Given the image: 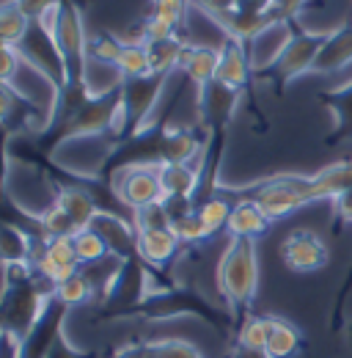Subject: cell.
Masks as SVG:
<instances>
[{
  "label": "cell",
  "mask_w": 352,
  "mask_h": 358,
  "mask_svg": "<svg viewBox=\"0 0 352 358\" xmlns=\"http://www.w3.org/2000/svg\"><path fill=\"white\" fill-rule=\"evenodd\" d=\"M184 47L187 45H184L179 36L160 39V42H146L149 61H152V72H157V75H171L174 69H179V66H182Z\"/></svg>",
  "instance_id": "22"
},
{
  "label": "cell",
  "mask_w": 352,
  "mask_h": 358,
  "mask_svg": "<svg viewBox=\"0 0 352 358\" xmlns=\"http://www.w3.org/2000/svg\"><path fill=\"white\" fill-rule=\"evenodd\" d=\"M72 243H75V254H78V259H80L83 268H91V265H96V262H102V259L110 257V248H108L105 237L99 231H94L91 226L80 229L72 237Z\"/></svg>",
  "instance_id": "24"
},
{
  "label": "cell",
  "mask_w": 352,
  "mask_h": 358,
  "mask_svg": "<svg viewBox=\"0 0 352 358\" xmlns=\"http://www.w3.org/2000/svg\"><path fill=\"white\" fill-rule=\"evenodd\" d=\"M91 292H94V284L88 281V275L80 273V270L75 275H69L66 281L52 287V298L61 306H80V303H86L88 298H91Z\"/></svg>",
  "instance_id": "25"
},
{
  "label": "cell",
  "mask_w": 352,
  "mask_h": 358,
  "mask_svg": "<svg viewBox=\"0 0 352 358\" xmlns=\"http://www.w3.org/2000/svg\"><path fill=\"white\" fill-rule=\"evenodd\" d=\"M254 69H251V58H248V47L237 39H226L220 47V64H218V75H215V83H220L223 89L240 91L248 86Z\"/></svg>",
  "instance_id": "11"
},
{
  "label": "cell",
  "mask_w": 352,
  "mask_h": 358,
  "mask_svg": "<svg viewBox=\"0 0 352 358\" xmlns=\"http://www.w3.org/2000/svg\"><path fill=\"white\" fill-rule=\"evenodd\" d=\"M17 3H20V8H22L31 20H44V17H50V14L58 8L61 0H17Z\"/></svg>",
  "instance_id": "35"
},
{
  "label": "cell",
  "mask_w": 352,
  "mask_h": 358,
  "mask_svg": "<svg viewBox=\"0 0 352 358\" xmlns=\"http://www.w3.org/2000/svg\"><path fill=\"white\" fill-rule=\"evenodd\" d=\"M179 248V237L171 231V226H143L138 229V243H135V254L152 265V268H163L176 257Z\"/></svg>",
  "instance_id": "10"
},
{
  "label": "cell",
  "mask_w": 352,
  "mask_h": 358,
  "mask_svg": "<svg viewBox=\"0 0 352 358\" xmlns=\"http://www.w3.org/2000/svg\"><path fill=\"white\" fill-rule=\"evenodd\" d=\"M36 270L39 275L47 278L52 287L66 281L69 275H75L80 268V259L75 254V243L72 237H47L42 245V251L36 254Z\"/></svg>",
  "instance_id": "9"
},
{
  "label": "cell",
  "mask_w": 352,
  "mask_h": 358,
  "mask_svg": "<svg viewBox=\"0 0 352 358\" xmlns=\"http://www.w3.org/2000/svg\"><path fill=\"white\" fill-rule=\"evenodd\" d=\"M168 226H171V231L179 237V243H201V240L212 237V234L207 231L204 221L198 218V213H193V210H187V213H182V215H174V218L168 221Z\"/></svg>",
  "instance_id": "29"
},
{
  "label": "cell",
  "mask_w": 352,
  "mask_h": 358,
  "mask_svg": "<svg viewBox=\"0 0 352 358\" xmlns=\"http://www.w3.org/2000/svg\"><path fill=\"white\" fill-rule=\"evenodd\" d=\"M306 179L308 177H298V174L267 179V182H262V185L254 190V201L262 207V213L270 221L286 218V215H292L295 210H300L303 204H308Z\"/></svg>",
  "instance_id": "5"
},
{
  "label": "cell",
  "mask_w": 352,
  "mask_h": 358,
  "mask_svg": "<svg viewBox=\"0 0 352 358\" xmlns=\"http://www.w3.org/2000/svg\"><path fill=\"white\" fill-rule=\"evenodd\" d=\"M264 353L270 358H295L300 353V331L281 317H270V336Z\"/></svg>",
  "instance_id": "19"
},
{
  "label": "cell",
  "mask_w": 352,
  "mask_h": 358,
  "mask_svg": "<svg viewBox=\"0 0 352 358\" xmlns=\"http://www.w3.org/2000/svg\"><path fill=\"white\" fill-rule=\"evenodd\" d=\"M218 64H220V47L210 45H187L184 47V55H182V72L196 83L198 94L204 89H210L215 83V75H218Z\"/></svg>",
  "instance_id": "14"
},
{
  "label": "cell",
  "mask_w": 352,
  "mask_h": 358,
  "mask_svg": "<svg viewBox=\"0 0 352 358\" xmlns=\"http://www.w3.org/2000/svg\"><path fill=\"white\" fill-rule=\"evenodd\" d=\"M143 358H201V353L193 342L179 339V336H168V339L149 342L143 348Z\"/></svg>",
  "instance_id": "27"
},
{
  "label": "cell",
  "mask_w": 352,
  "mask_h": 358,
  "mask_svg": "<svg viewBox=\"0 0 352 358\" xmlns=\"http://www.w3.org/2000/svg\"><path fill=\"white\" fill-rule=\"evenodd\" d=\"M91 229L99 231L110 248V254L122 257V259H130V254H135V243H138V229L130 226L124 218L113 215V213H105L99 210L96 218L91 221Z\"/></svg>",
  "instance_id": "15"
},
{
  "label": "cell",
  "mask_w": 352,
  "mask_h": 358,
  "mask_svg": "<svg viewBox=\"0 0 352 358\" xmlns=\"http://www.w3.org/2000/svg\"><path fill=\"white\" fill-rule=\"evenodd\" d=\"M187 11H190V0H154L152 3V17L171 28H182L187 22Z\"/></svg>",
  "instance_id": "32"
},
{
  "label": "cell",
  "mask_w": 352,
  "mask_h": 358,
  "mask_svg": "<svg viewBox=\"0 0 352 358\" xmlns=\"http://www.w3.org/2000/svg\"><path fill=\"white\" fill-rule=\"evenodd\" d=\"M122 47H124L122 39L108 36V34H99V36H91V39H88V55L102 58V61H113V64H116L119 55H122Z\"/></svg>",
  "instance_id": "33"
},
{
  "label": "cell",
  "mask_w": 352,
  "mask_h": 358,
  "mask_svg": "<svg viewBox=\"0 0 352 358\" xmlns=\"http://www.w3.org/2000/svg\"><path fill=\"white\" fill-rule=\"evenodd\" d=\"M352 64V20L333 28L314 61V75H333Z\"/></svg>",
  "instance_id": "12"
},
{
  "label": "cell",
  "mask_w": 352,
  "mask_h": 358,
  "mask_svg": "<svg viewBox=\"0 0 352 358\" xmlns=\"http://www.w3.org/2000/svg\"><path fill=\"white\" fill-rule=\"evenodd\" d=\"M295 20H272L248 42V58L254 72H272V66L281 61L284 50L295 39Z\"/></svg>",
  "instance_id": "7"
},
{
  "label": "cell",
  "mask_w": 352,
  "mask_h": 358,
  "mask_svg": "<svg viewBox=\"0 0 352 358\" xmlns=\"http://www.w3.org/2000/svg\"><path fill=\"white\" fill-rule=\"evenodd\" d=\"M308 0H272L270 17L272 20H298L306 11Z\"/></svg>",
  "instance_id": "34"
},
{
  "label": "cell",
  "mask_w": 352,
  "mask_h": 358,
  "mask_svg": "<svg viewBox=\"0 0 352 358\" xmlns=\"http://www.w3.org/2000/svg\"><path fill=\"white\" fill-rule=\"evenodd\" d=\"M110 187L116 193V199L122 204H127L132 213L154 207V204H166V187L160 179V160H138V163H127L122 166L113 179Z\"/></svg>",
  "instance_id": "3"
},
{
  "label": "cell",
  "mask_w": 352,
  "mask_h": 358,
  "mask_svg": "<svg viewBox=\"0 0 352 358\" xmlns=\"http://www.w3.org/2000/svg\"><path fill=\"white\" fill-rule=\"evenodd\" d=\"M242 8H251V11H270L272 0H240Z\"/></svg>",
  "instance_id": "37"
},
{
  "label": "cell",
  "mask_w": 352,
  "mask_h": 358,
  "mask_svg": "<svg viewBox=\"0 0 352 358\" xmlns=\"http://www.w3.org/2000/svg\"><path fill=\"white\" fill-rule=\"evenodd\" d=\"M52 36H55V45L58 52L66 64V75H69V86L66 89H83L80 80H83V66H86L88 58V31L83 25V14L78 8L75 0H61L58 8L44 17Z\"/></svg>",
  "instance_id": "2"
},
{
  "label": "cell",
  "mask_w": 352,
  "mask_h": 358,
  "mask_svg": "<svg viewBox=\"0 0 352 358\" xmlns=\"http://www.w3.org/2000/svg\"><path fill=\"white\" fill-rule=\"evenodd\" d=\"M281 259L295 273H314V270H322L328 265L330 251L319 234H314L308 229H298L281 243Z\"/></svg>",
  "instance_id": "8"
},
{
  "label": "cell",
  "mask_w": 352,
  "mask_h": 358,
  "mask_svg": "<svg viewBox=\"0 0 352 358\" xmlns=\"http://www.w3.org/2000/svg\"><path fill=\"white\" fill-rule=\"evenodd\" d=\"M328 34L330 31H298L295 39L289 42V47L284 50L281 61L272 66V75L281 83H292L295 78L311 72L319 50H322L325 39H328Z\"/></svg>",
  "instance_id": "6"
},
{
  "label": "cell",
  "mask_w": 352,
  "mask_h": 358,
  "mask_svg": "<svg viewBox=\"0 0 352 358\" xmlns=\"http://www.w3.org/2000/svg\"><path fill=\"white\" fill-rule=\"evenodd\" d=\"M119 69L124 72V78H143V75H152V61H149V50L140 42H124L122 47V55H119Z\"/></svg>",
  "instance_id": "26"
},
{
  "label": "cell",
  "mask_w": 352,
  "mask_h": 358,
  "mask_svg": "<svg viewBox=\"0 0 352 358\" xmlns=\"http://www.w3.org/2000/svg\"><path fill=\"white\" fill-rule=\"evenodd\" d=\"M336 201V213L347 221V224H352V190H347V193H342L339 199H333Z\"/></svg>",
  "instance_id": "36"
},
{
  "label": "cell",
  "mask_w": 352,
  "mask_h": 358,
  "mask_svg": "<svg viewBox=\"0 0 352 358\" xmlns=\"http://www.w3.org/2000/svg\"><path fill=\"white\" fill-rule=\"evenodd\" d=\"M31 22L34 20L20 8L17 0H6L3 8H0V39H3V45H20L25 39V34L31 31Z\"/></svg>",
  "instance_id": "23"
},
{
  "label": "cell",
  "mask_w": 352,
  "mask_h": 358,
  "mask_svg": "<svg viewBox=\"0 0 352 358\" xmlns=\"http://www.w3.org/2000/svg\"><path fill=\"white\" fill-rule=\"evenodd\" d=\"M110 155H113V135L110 133L64 135L61 143L52 149V160L78 177H99V171Z\"/></svg>",
  "instance_id": "4"
},
{
  "label": "cell",
  "mask_w": 352,
  "mask_h": 358,
  "mask_svg": "<svg viewBox=\"0 0 352 358\" xmlns=\"http://www.w3.org/2000/svg\"><path fill=\"white\" fill-rule=\"evenodd\" d=\"M218 289L228 306H251L259 289V257L254 237H231L218 262Z\"/></svg>",
  "instance_id": "1"
},
{
  "label": "cell",
  "mask_w": 352,
  "mask_h": 358,
  "mask_svg": "<svg viewBox=\"0 0 352 358\" xmlns=\"http://www.w3.org/2000/svg\"><path fill=\"white\" fill-rule=\"evenodd\" d=\"M270 336V317H248L240 328V350H264Z\"/></svg>",
  "instance_id": "30"
},
{
  "label": "cell",
  "mask_w": 352,
  "mask_h": 358,
  "mask_svg": "<svg viewBox=\"0 0 352 358\" xmlns=\"http://www.w3.org/2000/svg\"><path fill=\"white\" fill-rule=\"evenodd\" d=\"M228 234L231 237H259L270 229V218L262 213V207L248 199V201H240L231 207V215H228Z\"/></svg>",
  "instance_id": "18"
},
{
  "label": "cell",
  "mask_w": 352,
  "mask_h": 358,
  "mask_svg": "<svg viewBox=\"0 0 352 358\" xmlns=\"http://www.w3.org/2000/svg\"><path fill=\"white\" fill-rule=\"evenodd\" d=\"M127 78L124 72L119 69V64L113 61H102V58H94L88 55L86 66H83V94L86 99H102V96H110V94H119L124 89Z\"/></svg>",
  "instance_id": "13"
},
{
  "label": "cell",
  "mask_w": 352,
  "mask_h": 358,
  "mask_svg": "<svg viewBox=\"0 0 352 358\" xmlns=\"http://www.w3.org/2000/svg\"><path fill=\"white\" fill-rule=\"evenodd\" d=\"M201 143L190 130H168L160 143V160L163 163H193L198 157Z\"/></svg>",
  "instance_id": "20"
},
{
  "label": "cell",
  "mask_w": 352,
  "mask_h": 358,
  "mask_svg": "<svg viewBox=\"0 0 352 358\" xmlns=\"http://www.w3.org/2000/svg\"><path fill=\"white\" fill-rule=\"evenodd\" d=\"M160 179H163V187H166L168 199L190 201L196 196V190H198L201 166H193V163H163L160 160Z\"/></svg>",
  "instance_id": "17"
},
{
  "label": "cell",
  "mask_w": 352,
  "mask_h": 358,
  "mask_svg": "<svg viewBox=\"0 0 352 358\" xmlns=\"http://www.w3.org/2000/svg\"><path fill=\"white\" fill-rule=\"evenodd\" d=\"M198 218L204 221V226H207V231L210 234H215V231H220V229H226L228 226V215H231V204L226 201V199H207L198 210Z\"/></svg>",
  "instance_id": "31"
},
{
  "label": "cell",
  "mask_w": 352,
  "mask_h": 358,
  "mask_svg": "<svg viewBox=\"0 0 352 358\" xmlns=\"http://www.w3.org/2000/svg\"><path fill=\"white\" fill-rule=\"evenodd\" d=\"M34 251H31V237L17 229V226L6 224L3 229V262H31Z\"/></svg>",
  "instance_id": "28"
},
{
  "label": "cell",
  "mask_w": 352,
  "mask_h": 358,
  "mask_svg": "<svg viewBox=\"0 0 352 358\" xmlns=\"http://www.w3.org/2000/svg\"><path fill=\"white\" fill-rule=\"evenodd\" d=\"M72 221L78 229H88L91 221L96 218V213H99V207H96V201L88 196L86 190H80V187H61V193H58V201H55Z\"/></svg>",
  "instance_id": "21"
},
{
  "label": "cell",
  "mask_w": 352,
  "mask_h": 358,
  "mask_svg": "<svg viewBox=\"0 0 352 358\" xmlns=\"http://www.w3.org/2000/svg\"><path fill=\"white\" fill-rule=\"evenodd\" d=\"M352 190V160L336 163L322 169L319 174L308 177L306 196L308 201H319V199H339L342 193Z\"/></svg>",
  "instance_id": "16"
}]
</instances>
